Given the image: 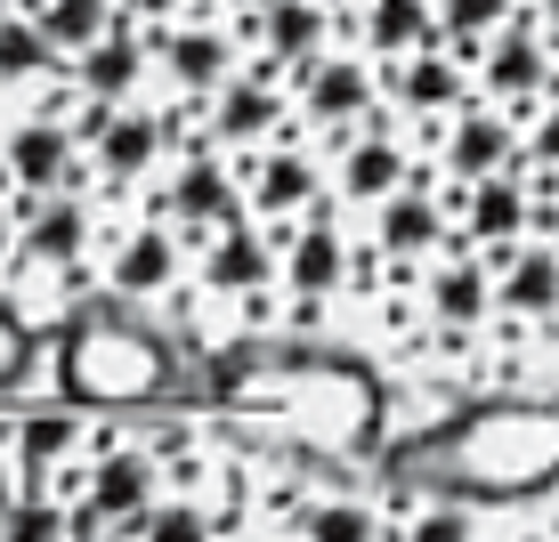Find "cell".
<instances>
[{"mask_svg":"<svg viewBox=\"0 0 559 542\" xmlns=\"http://www.w3.org/2000/svg\"><path fill=\"white\" fill-rule=\"evenodd\" d=\"M511 25H519V0H438V41H447L462 65Z\"/></svg>","mask_w":559,"mask_h":542,"instance_id":"29","label":"cell"},{"mask_svg":"<svg viewBox=\"0 0 559 542\" xmlns=\"http://www.w3.org/2000/svg\"><path fill=\"white\" fill-rule=\"evenodd\" d=\"M122 9V25H139V33H170V25H187V0H114Z\"/></svg>","mask_w":559,"mask_h":542,"instance_id":"36","label":"cell"},{"mask_svg":"<svg viewBox=\"0 0 559 542\" xmlns=\"http://www.w3.org/2000/svg\"><path fill=\"white\" fill-rule=\"evenodd\" d=\"M406 179H414V154L397 146V130H357L333 146V195L357 210H381Z\"/></svg>","mask_w":559,"mask_h":542,"instance_id":"22","label":"cell"},{"mask_svg":"<svg viewBox=\"0 0 559 542\" xmlns=\"http://www.w3.org/2000/svg\"><path fill=\"white\" fill-rule=\"evenodd\" d=\"M0 542H73L66 502L41 494V486H25V494H16V510H9V527H0Z\"/></svg>","mask_w":559,"mask_h":542,"instance_id":"33","label":"cell"},{"mask_svg":"<svg viewBox=\"0 0 559 542\" xmlns=\"http://www.w3.org/2000/svg\"><path fill=\"white\" fill-rule=\"evenodd\" d=\"M519 162L559 170V98H544L535 113H519Z\"/></svg>","mask_w":559,"mask_h":542,"instance_id":"34","label":"cell"},{"mask_svg":"<svg viewBox=\"0 0 559 542\" xmlns=\"http://www.w3.org/2000/svg\"><path fill=\"white\" fill-rule=\"evenodd\" d=\"M33 25L49 33L57 41V57H82V49H98L114 25H122V9H114V0H33Z\"/></svg>","mask_w":559,"mask_h":542,"instance_id":"28","label":"cell"},{"mask_svg":"<svg viewBox=\"0 0 559 542\" xmlns=\"http://www.w3.org/2000/svg\"><path fill=\"white\" fill-rule=\"evenodd\" d=\"M397 542H471V510H462V502H454V494H438V502H430V510H421V518H414V527H406V534H397Z\"/></svg>","mask_w":559,"mask_h":542,"instance_id":"35","label":"cell"},{"mask_svg":"<svg viewBox=\"0 0 559 542\" xmlns=\"http://www.w3.org/2000/svg\"><path fill=\"white\" fill-rule=\"evenodd\" d=\"M397 461H430L447 494L454 486L462 494L551 486V478H559V413H544V405H495V413L447 430L430 454H397Z\"/></svg>","mask_w":559,"mask_h":542,"instance_id":"1","label":"cell"},{"mask_svg":"<svg viewBox=\"0 0 559 542\" xmlns=\"http://www.w3.org/2000/svg\"><path fill=\"white\" fill-rule=\"evenodd\" d=\"M447 203H454V236L471 251H503V243H519L535 227V195H527L519 170L478 179V186H447Z\"/></svg>","mask_w":559,"mask_h":542,"instance_id":"20","label":"cell"},{"mask_svg":"<svg viewBox=\"0 0 559 542\" xmlns=\"http://www.w3.org/2000/svg\"><path fill=\"white\" fill-rule=\"evenodd\" d=\"M267 236H276V276H284V292H293V324H317V308L357 276L349 236H341L324 210L300 219V227H267Z\"/></svg>","mask_w":559,"mask_h":542,"instance_id":"9","label":"cell"},{"mask_svg":"<svg viewBox=\"0 0 559 542\" xmlns=\"http://www.w3.org/2000/svg\"><path fill=\"white\" fill-rule=\"evenodd\" d=\"M195 284L211 300H252V316H267V284H276V236H267L260 219H236L219 227L203 251H195Z\"/></svg>","mask_w":559,"mask_h":542,"instance_id":"16","label":"cell"},{"mask_svg":"<svg viewBox=\"0 0 559 542\" xmlns=\"http://www.w3.org/2000/svg\"><path fill=\"white\" fill-rule=\"evenodd\" d=\"M163 219L179 227V236H219V227L252 219V203H243V170L227 162V154L211 146H187L179 162L163 170Z\"/></svg>","mask_w":559,"mask_h":542,"instance_id":"6","label":"cell"},{"mask_svg":"<svg viewBox=\"0 0 559 542\" xmlns=\"http://www.w3.org/2000/svg\"><path fill=\"white\" fill-rule=\"evenodd\" d=\"M421 308H430L438 340L462 348L478 324L495 316V260H487V251H471V243L438 251V260H430V284H421Z\"/></svg>","mask_w":559,"mask_h":542,"instance_id":"13","label":"cell"},{"mask_svg":"<svg viewBox=\"0 0 559 542\" xmlns=\"http://www.w3.org/2000/svg\"><path fill=\"white\" fill-rule=\"evenodd\" d=\"M154 65L170 73L179 98L203 106V98H219L252 57H243V33L236 25H170V33H154Z\"/></svg>","mask_w":559,"mask_h":542,"instance_id":"15","label":"cell"},{"mask_svg":"<svg viewBox=\"0 0 559 542\" xmlns=\"http://www.w3.org/2000/svg\"><path fill=\"white\" fill-rule=\"evenodd\" d=\"M300 542H381V510L357 494H317L300 518Z\"/></svg>","mask_w":559,"mask_h":542,"instance_id":"30","label":"cell"},{"mask_svg":"<svg viewBox=\"0 0 559 542\" xmlns=\"http://www.w3.org/2000/svg\"><path fill=\"white\" fill-rule=\"evenodd\" d=\"M73 454H82V421H73L66 405H49V413H25V421L9 430L16 478H25V486H41V494H49L57 470H73Z\"/></svg>","mask_w":559,"mask_h":542,"instance_id":"27","label":"cell"},{"mask_svg":"<svg viewBox=\"0 0 559 542\" xmlns=\"http://www.w3.org/2000/svg\"><path fill=\"white\" fill-rule=\"evenodd\" d=\"M495 260V316L503 324H551L559 316V243L551 236H519Z\"/></svg>","mask_w":559,"mask_h":542,"instance_id":"18","label":"cell"},{"mask_svg":"<svg viewBox=\"0 0 559 542\" xmlns=\"http://www.w3.org/2000/svg\"><path fill=\"white\" fill-rule=\"evenodd\" d=\"M293 106H300V122L308 130H324V138H357L365 130V113L381 106V65L365 49H324L317 65L293 82Z\"/></svg>","mask_w":559,"mask_h":542,"instance_id":"7","label":"cell"},{"mask_svg":"<svg viewBox=\"0 0 559 542\" xmlns=\"http://www.w3.org/2000/svg\"><path fill=\"white\" fill-rule=\"evenodd\" d=\"M243 203H252V219L260 227H300V219H317V203H324V170H317V154L293 146V138H276V146H260V154H243Z\"/></svg>","mask_w":559,"mask_h":542,"instance_id":"11","label":"cell"},{"mask_svg":"<svg viewBox=\"0 0 559 542\" xmlns=\"http://www.w3.org/2000/svg\"><path fill=\"white\" fill-rule=\"evenodd\" d=\"M535 227H544V236L559 243V195H551V203H535Z\"/></svg>","mask_w":559,"mask_h":542,"instance_id":"40","label":"cell"},{"mask_svg":"<svg viewBox=\"0 0 559 542\" xmlns=\"http://www.w3.org/2000/svg\"><path fill=\"white\" fill-rule=\"evenodd\" d=\"M179 113H163V106H122L106 122V138L90 146V170L114 186V195H130V186H146L154 170L170 162V146H179Z\"/></svg>","mask_w":559,"mask_h":542,"instance_id":"12","label":"cell"},{"mask_svg":"<svg viewBox=\"0 0 559 542\" xmlns=\"http://www.w3.org/2000/svg\"><path fill=\"white\" fill-rule=\"evenodd\" d=\"M9 16H16V9H9V0H0V25H9Z\"/></svg>","mask_w":559,"mask_h":542,"instance_id":"43","label":"cell"},{"mask_svg":"<svg viewBox=\"0 0 559 542\" xmlns=\"http://www.w3.org/2000/svg\"><path fill=\"white\" fill-rule=\"evenodd\" d=\"M357 41H365L373 65H397V57H421V49H447V41H438V0H365Z\"/></svg>","mask_w":559,"mask_h":542,"instance_id":"26","label":"cell"},{"mask_svg":"<svg viewBox=\"0 0 559 542\" xmlns=\"http://www.w3.org/2000/svg\"><path fill=\"white\" fill-rule=\"evenodd\" d=\"M0 170H9L16 195H90V154L73 146V130L57 122V113H25V122L0 138Z\"/></svg>","mask_w":559,"mask_h":542,"instance_id":"10","label":"cell"},{"mask_svg":"<svg viewBox=\"0 0 559 542\" xmlns=\"http://www.w3.org/2000/svg\"><path fill=\"white\" fill-rule=\"evenodd\" d=\"M503 170H519V122L503 106L471 98L447 130H438V179L447 186H478V179H503Z\"/></svg>","mask_w":559,"mask_h":542,"instance_id":"14","label":"cell"},{"mask_svg":"<svg viewBox=\"0 0 559 542\" xmlns=\"http://www.w3.org/2000/svg\"><path fill=\"white\" fill-rule=\"evenodd\" d=\"M82 502L106 518L114 534H130L154 502H163V461H154L146 445H106V454L90 461V494Z\"/></svg>","mask_w":559,"mask_h":542,"instance_id":"21","label":"cell"},{"mask_svg":"<svg viewBox=\"0 0 559 542\" xmlns=\"http://www.w3.org/2000/svg\"><path fill=\"white\" fill-rule=\"evenodd\" d=\"M293 82L284 73H267L260 57L236 73V82L219 89V98H203V138L211 154H227V162H243V154H260V146H276L284 130H293Z\"/></svg>","mask_w":559,"mask_h":542,"instance_id":"5","label":"cell"},{"mask_svg":"<svg viewBox=\"0 0 559 542\" xmlns=\"http://www.w3.org/2000/svg\"><path fill=\"white\" fill-rule=\"evenodd\" d=\"M16 364H25V324L0 308V381H16Z\"/></svg>","mask_w":559,"mask_h":542,"instance_id":"37","label":"cell"},{"mask_svg":"<svg viewBox=\"0 0 559 542\" xmlns=\"http://www.w3.org/2000/svg\"><path fill=\"white\" fill-rule=\"evenodd\" d=\"M90 542H130V534H90Z\"/></svg>","mask_w":559,"mask_h":542,"instance_id":"42","label":"cell"},{"mask_svg":"<svg viewBox=\"0 0 559 542\" xmlns=\"http://www.w3.org/2000/svg\"><path fill=\"white\" fill-rule=\"evenodd\" d=\"M324 33H333V9H324V0H276L260 25H243V41H260L267 73H308L324 57Z\"/></svg>","mask_w":559,"mask_h":542,"instance_id":"25","label":"cell"},{"mask_svg":"<svg viewBox=\"0 0 559 542\" xmlns=\"http://www.w3.org/2000/svg\"><path fill=\"white\" fill-rule=\"evenodd\" d=\"M381 89H390V106L421 113V122H454V113L471 106V65H462L454 49H421V57L381 65Z\"/></svg>","mask_w":559,"mask_h":542,"instance_id":"23","label":"cell"},{"mask_svg":"<svg viewBox=\"0 0 559 542\" xmlns=\"http://www.w3.org/2000/svg\"><path fill=\"white\" fill-rule=\"evenodd\" d=\"M90 227H98V210L90 195H33L16 203V267H73L90 251Z\"/></svg>","mask_w":559,"mask_h":542,"instance_id":"19","label":"cell"},{"mask_svg":"<svg viewBox=\"0 0 559 542\" xmlns=\"http://www.w3.org/2000/svg\"><path fill=\"white\" fill-rule=\"evenodd\" d=\"M471 98L503 106L511 122L535 113L544 98H559V41L535 25V16H519L511 33H495V41L471 57Z\"/></svg>","mask_w":559,"mask_h":542,"instance_id":"4","label":"cell"},{"mask_svg":"<svg viewBox=\"0 0 559 542\" xmlns=\"http://www.w3.org/2000/svg\"><path fill=\"white\" fill-rule=\"evenodd\" d=\"M146 65H154V33H139V25H114L98 49H82V57L66 65V82H73V98L130 106V98H139V82H146Z\"/></svg>","mask_w":559,"mask_h":542,"instance_id":"24","label":"cell"},{"mask_svg":"<svg viewBox=\"0 0 559 542\" xmlns=\"http://www.w3.org/2000/svg\"><path fill=\"white\" fill-rule=\"evenodd\" d=\"M365 243H373V260H381V267H406V260H438V251H454L462 236H454L447 179H421V170H414V179L373 210Z\"/></svg>","mask_w":559,"mask_h":542,"instance_id":"8","label":"cell"},{"mask_svg":"<svg viewBox=\"0 0 559 542\" xmlns=\"http://www.w3.org/2000/svg\"><path fill=\"white\" fill-rule=\"evenodd\" d=\"M163 381H170V357L114 308H90L57 333V389L73 405H146L163 397Z\"/></svg>","mask_w":559,"mask_h":542,"instance_id":"2","label":"cell"},{"mask_svg":"<svg viewBox=\"0 0 559 542\" xmlns=\"http://www.w3.org/2000/svg\"><path fill=\"white\" fill-rule=\"evenodd\" d=\"M57 65H66V57H57V41L33 16H9V25H0V82H49Z\"/></svg>","mask_w":559,"mask_h":542,"instance_id":"31","label":"cell"},{"mask_svg":"<svg viewBox=\"0 0 559 542\" xmlns=\"http://www.w3.org/2000/svg\"><path fill=\"white\" fill-rule=\"evenodd\" d=\"M9 260H16V210L0 203V267H9Z\"/></svg>","mask_w":559,"mask_h":542,"instance_id":"38","label":"cell"},{"mask_svg":"<svg viewBox=\"0 0 559 542\" xmlns=\"http://www.w3.org/2000/svg\"><path fill=\"white\" fill-rule=\"evenodd\" d=\"M535 25H544L551 41H559V0H535Z\"/></svg>","mask_w":559,"mask_h":542,"instance_id":"41","label":"cell"},{"mask_svg":"<svg viewBox=\"0 0 559 542\" xmlns=\"http://www.w3.org/2000/svg\"><path fill=\"white\" fill-rule=\"evenodd\" d=\"M219 542H243V534H219Z\"/></svg>","mask_w":559,"mask_h":542,"instance_id":"44","label":"cell"},{"mask_svg":"<svg viewBox=\"0 0 559 542\" xmlns=\"http://www.w3.org/2000/svg\"><path fill=\"white\" fill-rule=\"evenodd\" d=\"M130 542H219V534H211V510L195 494H163L139 527H130Z\"/></svg>","mask_w":559,"mask_h":542,"instance_id":"32","label":"cell"},{"mask_svg":"<svg viewBox=\"0 0 559 542\" xmlns=\"http://www.w3.org/2000/svg\"><path fill=\"white\" fill-rule=\"evenodd\" d=\"M236 397H243V405H276V413H293L308 437H333V445H357L365 430H373V381L349 373V364L236 373Z\"/></svg>","mask_w":559,"mask_h":542,"instance_id":"3","label":"cell"},{"mask_svg":"<svg viewBox=\"0 0 559 542\" xmlns=\"http://www.w3.org/2000/svg\"><path fill=\"white\" fill-rule=\"evenodd\" d=\"M179 276H187V236H179L170 219L122 227L114 251H106V292H114V300H163Z\"/></svg>","mask_w":559,"mask_h":542,"instance_id":"17","label":"cell"},{"mask_svg":"<svg viewBox=\"0 0 559 542\" xmlns=\"http://www.w3.org/2000/svg\"><path fill=\"white\" fill-rule=\"evenodd\" d=\"M16 494H25V486H16V470H0V527H9V510H16Z\"/></svg>","mask_w":559,"mask_h":542,"instance_id":"39","label":"cell"}]
</instances>
